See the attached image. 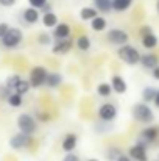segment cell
<instances>
[{
  "label": "cell",
  "instance_id": "4fadbf2b",
  "mask_svg": "<svg viewBox=\"0 0 159 161\" xmlns=\"http://www.w3.org/2000/svg\"><path fill=\"white\" fill-rule=\"evenodd\" d=\"M109 85H111L112 91L117 92V94H125L126 89H128V85H126L125 78L120 77V75H114V77L111 78V83H109Z\"/></svg>",
  "mask_w": 159,
  "mask_h": 161
},
{
  "label": "cell",
  "instance_id": "d590c367",
  "mask_svg": "<svg viewBox=\"0 0 159 161\" xmlns=\"http://www.w3.org/2000/svg\"><path fill=\"white\" fill-rule=\"evenodd\" d=\"M62 161H81V160H80V157H78L77 153L70 152V153H66V157H64Z\"/></svg>",
  "mask_w": 159,
  "mask_h": 161
},
{
  "label": "cell",
  "instance_id": "ba28073f",
  "mask_svg": "<svg viewBox=\"0 0 159 161\" xmlns=\"http://www.w3.org/2000/svg\"><path fill=\"white\" fill-rule=\"evenodd\" d=\"M97 114H98L100 120H103V122H112L117 117V107L114 103H102L98 107V109H97Z\"/></svg>",
  "mask_w": 159,
  "mask_h": 161
},
{
  "label": "cell",
  "instance_id": "b9f144b4",
  "mask_svg": "<svg viewBox=\"0 0 159 161\" xmlns=\"http://www.w3.org/2000/svg\"><path fill=\"white\" fill-rule=\"evenodd\" d=\"M153 102H155V105L159 108V89H158V92H156V96H155V99H153Z\"/></svg>",
  "mask_w": 159,
  "mask_h": 161
},
{
  "label": "cell",
  "instance_id": "f35d334b",
  "mask_svg": "<svg viewBox=\"0 0 159 161\" xmlns=\"http://www.w3.org/2000/svg\"><path fill=\"white\" fill-rule=\"evenodd\" d=\"M151 70H153V72H151V75H153V78H155V80H159V64H158V66H156V67H153Z\"/></svg>",
  "mask_w": 159,
  "mask_h": 161
},
{
  "label": "cell",
  "instance_id": "8992f818",
  "mask_svg": "<svg viewBox=\"0 0 159 161\" xmlns=\"http://www.w3.org/2000/svg\"><path fill=\"white\" fill-rule=\"evenodd\" d=\"M31 136L30 135H25V133H16L14 136H11V139H9V147L13 149V150H24V149H27V147H30V144H31Z\"/></svg>",
  "mask_w": 159,
  "mask_h": 161
},
{
  "label": "cell",
  "instance_id": "30bf717a",
  "mask_svg": "<svg viewBox=\"0 0 159 161\" xmlns=\"http://www.w3.org/2000/svg\"><path fill=\"white\" fill-rule=\"evenodd\" d=\"M128 157H130L131 160H136V161H148L147 146H144V144H140V142H136L134 146L130 147Z\"/></svg>",
  "mask_w": 159,
  "mask_h": 161
},
{
  "label": "cell",
  "instance_id": "e575fe53",
  "mask_svg": "<svg viewBox=\"0 0 159 161\" xmlns=\"http://www.w3.org/2000/svg\"><path fill=\"white\" fill-rule=\"evenodd\" d=\"M150 33H153V30H151V27H148V25H144V27H140V30H139L140 38H142V36H147V35H150Z\"/></svg>",
  "mask_w": 159,
  "mask_h": 161
},
{
  "label": "cell",
  "instance_id": "9c48e42d",
  "mask_svg": "<svg viewBox=\"0 0 159 161\" xmlns=\"http://www.w3.org/2000/svg\"><path fill=\"white\" fill-rule=\"evenodd\" d=\"M106 38H108V41H109L111 44H114V46H123V44H126L128 39H130L128 33H126L125 30H120V28H112V30H109L108 35H106Z\"/></svg>",
  "mask_w": 159,
  "mask_h": 161
},
{
  "label": "cell",
  "instance_id": "8d00e7d4",
  "mask_svg": "<svg viewBox=\"0 0 159 161\" xmlns=\"http://www.w3.org/2000/svg\"><path fill=\"white\" fill-rule=\"evenodd\" d=\"M17 0H0V5L5 6V8H9V6H14Z\"/></svg>",
  "mask_w": 159,
  "mask_h": 161
},
{
  "label": "cell",
  "instance_id": "e0dca14e",
  "mask_svg": "<svg viewBox=\"0 0 159 161\" xmlns=\"http://www.w3.org/2000/svg\"><path fill=\"white\" fill-rule=\"evenodd\" d=\"M145 69H153L159 64V58L155 53H147V55H140V61H139Z\"/></svg>",
  "mask_w": 159,
  "mask_h": 161
},
{
  "label": "cell",
  "instance_id": "7bdbcfd3",
  "mask_svg": "<svg viewBox=\"0 0 159 161\" xmlns=\"http://www.w3.org/2000/svg\"><path fill=\"white\" fill-rule=\"evenodd\" d=\"M86 161H100V160H97V158H89V160H86Z\"/></svg>",
  "mask_w": 159,
  "mask_h": 161
},
{
  "label": "cell",
  "instance_id": "277c9868",
  "mask_svg": "<svg viewBox=\"0 0 159 161\" xmlns=\"http://www.w3.org/2000/svg\"><path fill=\"white\" fill-rule=\"evenodd\" d=\"M17 128H19L20 133H25V135L33 136V135L36 133V130H38V120H36L31 114L22 113V114H19V117H17Z\"/></svg>",
  "mask_w": 159,
  "mask_h": 161
},
{
  "label": "cell",
  "instance_id": "4316f807",
  "mask_svg": "<svg viewBox=\"0 0 159 161\" xmlns=\"http://www.w3.org/2000/svg\"><path fill=\"white\" fill-rule=\"evenodd\" d=\"M131 3L133 0H112V9L122 13V11H126L131 6Z\"/></svg>",
  "mask_w": 159,
  "mask_h": 161
},
{
  "label": "cell",
  "instance_id": "5bb4252c",
  "mask_svg": "<svg viewBox=\"0 0 159 161\" xmlns=\"http://www.w3.org/2000/svg\"><path fill=\"white\" fill-rule=\"evenodd\" d=\"M53 38L58 41V39H66V38H70V27L67 24H56V27H53Z\"/></svg>",
  "mask_w": 159,
  "mask_h": 161
},
{
  "label": "cell",
  "instance_id": "6da1fadb",
  "mask_svg": "<svg viewBox=\"0 0 159 161\" xmlns=\"http://www.w3.org/2000/svg\"><path fill=\"white\" fill-rule=\"evenodd\" d=\"M0 41H2V46L5 49H17L24 41V33L17 27H9L8 31L0 38Z\"/></svg>",
  "mask_w": 159,
  "mask_h": 161
},
{
  "label": "cell",
  "instance_id": "cb8c5ba5",
  "mask_svg": "<svg viewBox=\"0 0 159 161\" xmlns=\"http://www.w3.org/2000/svg\"><path fill=\"white\" fill-rule=\"evenodd\" d=\"M120 155H122V149H120V147H115V146L108 147L105 152V158L108 161H115Z\"/></svg>",
  "mask_w": 159,
  "mask_h": 161
},
{
  "label": "cell",
  "instance_id": "603a6c76",
  "mask_svg": "<svg viewBox=\"0 0 159 161\" xmlns=\"http://www.w3.org/2000/svg\"><path fill=\"white\" fill-rule=\"evenodd\" d=\"M94 6L97 11L109 13L112 9V0H94Z\"/></svg>",
  "mask_w": 159,
  "mask_h": 161
},
{
  "label": "cell",
  "instance_id": "f1b7e54d",
  "mask_svg": "<svg viewBox=\"0 0 159 161\" xmlns=\"http://www.w3.org/2000/svg\"><path fill=\"white\" fill-rule=\"evenodd\" d=\"M111 92H112V88H111L109 83H100V85L97 86V94H98L100 97H109Z\"/></svg>",
  "mask_w": 159,
  "mask_h": 161
},
{
  "label": "cell",
  "instance_id": "5b68a950",
  "mask_svg": "<svg viewBox=\"0 0 159 161\" xmlns=\"http://www.w3.org/2000/svg\"><path fill=\"white\" fill-rule=\"evenodd\" d=\"M47 74H49L47 67H44V66H34V67L30 70V77H28V83H30V86L34 88V89L44 86V85H45Z\"/></svg>",
  "mask_w": 159,
  "mask_h": 161
},
{
  "label": "cell",
  "instance_id": "8fae6325",
  "mask_svg": "<svg viewBox=\"0 0 159 161\" xmlns=\"http://www.w3.org/2000/svg\"><path fill=\"white\" fill-rule=\"evenodd\" d=\"M73 47V41L70 38H66V39H58L55 42V46L52 47V52L55 55H66L69 53Z\"/></svg>",
  "mask_w": 159,
  "mask_h": 161
},
{
  "label": "cell",
  "instance_id": "83f0119b",
  "mask_svg": "<svg viewBox=\"0 0 159 161\" xmlns=\"http://www.w3.org/2000/svg\"><path fill=\"white\" fill-rule=\"evenodd\" d=\"M6 102H8V105L13 108H19L22 105V102H24V97L20 96V94H16V92H11L9 94V97L6 99Z\"/></svg>",
  "mask_w": 159,
  "mask_h": 161
},
{
  "label": "cell",
  "instance_id": "74e56055",
  "mask_svg": "<svg viewBox=\"0 0 159 161\" xmlns=\"http://www.w3.org/2000/svg\"><path fill=\"white\" fill-rule=\"evenodd\" d=\"M8 28H9V25H8V24H5V22H2V24H0V38L8 31Z\"/></svg>",
  "mask_w": 159,
  "mask_h": 161
},
{
  "label": "cell",
  "instance_id": "d6a6232c",
  "mask_svg": "<svg viewBox=\"0 0 159 161\" xmlns=\"http://www.w3.org/2000/svg\"><path fill=\"white\" fill-rule=\"evenodd\" d=\"M11 94V89L6 85H0V100H6Z\"/></svg>",
  "mask_w": 159,
  "mask_h": 161
},
{
  "label": "cell",
  "instance_id": "44dd1931",
  "mask_svg": "<svg viewBox=\"0 0 159 161\" xmlns=\"http://www.w3.org/2000/svg\"><path fill=\"white\" fill-rule=\"evenodd\" d=\"M30 89H31V86H30L28 80H24V78H20V80L17 81V85L14 86L13 92H16V94H20V96H25V94H27Z\"/></svg>",
  "mask_w": 159,
  "mask_h": 161
},
{
  "label": "cell",
  "instance_id": "d4e9b609",
  "mask_svg": "<svg viewBox=\"0 0 159 161\" xmlns=\"http://www.w3.org/2000/svg\"><path fill=\"white\" fill-rule=\"evenodd\" d=\"M95 16H98V11L95 8H91V6H84L81 11H80V17L83 20H92Z\"/></svg>",
  "mask_w": 159,
  "mask_h": 161
},
{
  "label": "cell",
  "instance_id": "2e32d148",
  "mask_svg": "<svg viewBox=\"0 0 159 161\" xmlns=\"http://www.w3.org/2000/svg\"><path fill=\"white\" fill-rule=\"evenodd\" d=\"M61 83H62V75L61 74H58V72H49L44 86H47L50 89H56L58 86H61Z\"/></svg>",
  "mask_w": 159,
  "mask_h": 161
},
{
  "label": "cell",
  "instance_id": "4dcf8cb0",
  "mask_svg": "<svg viewBox=\"0 0 159 161\" xmlns=\"http://www.w3.org/2000/svg\"><path fill=\"white\" fill-rule=\"evenodd\" d=\"M20 78H22V77H20V75H16V74H14V75H9V77L6 78V81H5V85H6V86H8V88L11 89V92H13V89H14V86L17 85V81H19Z\"/></svg>",
  "mask_w": 159,
  "mask_h": 161
},
{
  "label": "cell",
  "instance_id": "836d02e7",
  "mask_svg": "<svg viewBox=\"0 0 159 161\" xmlns=\"http://www.w3.org/2000/svg\"><path fill=\"white\" fill-rule=\"evenodd\" d=\"M28 3H30V6H33L36 9H41L47 3V0H28Z\"/></svg>",
  "mask_w": 159,
  "mask_h": 161
},
{
  "label": "cell",
  "instance_id": "60d3db41",
  "mask_svg": "<svg viewBox=\"0 0 159 161\" xmlns=\"http://www.w3.org/2000/svg\"><path fill=\"white\" fill-rule=\"evenodd\" d=\"M115 161H131V158L122 153V155H120V157H119V158H117V160H115Z\"/></svg>",
  "mask_w": 159,
  "mask_h": 161
},
{
  "label": "cell",
  "instance_id": "7a4b0ae2",
  "mask_svg": "<svg viewBox=\"0 0 159 161\" xmlns=\"http://www.w3.org/2000/svg\"><path fill=\"white\" fill-rule=\"evenodd\" d=\"M131 114L134 117V120L140 122V124H151L155 120V113L153 109L148 107L145 102H140V103H136L133 109H131Z\"/></svg>",
  "mask_w": 159,
  "mask_h": 161
},
{
  "label": "cell",
  "instance_id": "7402d4cb",
  "mask_svg": "<svg viewBox=\"0 0 159 161\" xmlns=\"http://www.w3.org/2000/svg\"><path fill=\"white\" fill-rule=\"evenodd\" d=\"M42 24H44V27H47V28L56 27V24H58V16H56L55 13H52V11L44 13V16H42Z\"/></svg>",
  "mask_w": 159,
  "mask_h": 161
},
{
  "label": "cell",
  "instance_id": "1f68e13d",
  "mask_svg": "<svg viewBox=\"0 0 159 161\" xmlns=\"http://www.w3.org/2000/svg\"><path fill=\"white\" fill-rule=\"evenodd\" d=\"M34 119H36L38 122H49L52 117H50V114H49V113H45V111H38Z\"/></svg>",
  "mask_w": 159,
  "mask_h": 161
},
{
  "label": "cell",
  "instance_id": "f546056e",
  "mask_svg": "<svg viewBox=\"0 0 159 161\" xmlns=\"http://www.w3.org/2000/svg\"><path fill=\"white\" fill-rule=\"evenodd\" d=\"M38 42H39L41 46H44V47H49V46L52 44V36H50L49 33H39Z\"/></svg>",
  "mask_w": 159,
  "mask_h": 161
},
{
  "label": "cell",
  "instance_id": "ffe728a7",
  "mask_svg": "<svg viewBox=\"0 0 159 161\" xmlns=\"http://www.w3.org/2000/svg\"><path fill=\"white\" fill-rule=\"evenodd\" d=\"M142 46L147 49V50H153L156 46H158V38L155 36V33H150L147 36H142Z\"/></svg>",
  "mask_w": 159,
  "mask_h": 161
},
{
  "label": "cell",
  "instance_id": "d6986e66",
  "mask_svg": "<svg viewBox=\"0 0 159 161\" xmlns=\"http://www.w3.org/2000/svg\"><path fill=\"white\" fill-rule=\"evenodd\" d=\"M75 44H77L78 50H81V52H87V50L92 47V41H91V38L86 36V35H81V36L77 39Z\"/></svg>",
  "mask_w": 159,
  "mask_h": 161
},
{
  "label": "cell",
  "instance_id": "52a82bcc",
  "mask_svg": "<svg viewBox=\"0 0 159 161\" xmlns=\"http://www.w3.org/2000/svg\"><path fill=\"white\" fill-rule=\"evenodd\" d=\"M158 138H159V127L148 125L147 128H144V130L139 133L137 142H140V144H144V146H148V144L155 142Z\"/></svg>",
  "mask_w": 159,
  "mask_h": 161
},
{
  "label": "cell",
  "instance_id": "f6af8a7d",
  "mask_svg": "<svg viewBox=\"0 0 159 161\" xmlns=\"http://www.w3.org/2000/svg\"><path fill=\"white\" fill-rule=\"evenodd\" d=\"M158 161H159V160H158Z\"/></svg>",
  "mask_w": 159,
  "mask_h": 161
},
{
  "label": "cell",
  "instance_id": "9a60e30c",
  "mask_svg": "<svg viewBox=\"0 0 159 161\" xmlns=\"http://www.w3.org/2000/svg\"><path fill=\"white\" fill-rule=\"evenodd\" d=\"M22 16H24V20H25L27 24H30V25L39 22V9H36V8H33V6L25 8L24 13H22Z\"/></svg>",
  "mask_w": 159,
  "mask_h": 161
},
{
  "label": "cell",
  "instance_id": "ac0fdd59",
  "mask_svg": "<svg viewBox=\"0 0 159 161\" xmlns=\"http://www.w3.org/2000/svg\"><path fill=\"white\" fill-rule=\"evenodd\" d=\"M106 27H108V22H106L105 17H102V16H95L91 20V28L94 31H105Z\"/></svg>",
  "mask_w": 159,
  "mask_h": 161
},
{
  "label": "cell",
  "instance_id": "ab89813d",
  "mask_svg": "<svg viewBox=\"0 0 159 161\" xmlns=\"http://www.w3.org/2000/svg\"><path fill=\"white\" fill-rule=\"evenodd\" d=\"M41 9H42L44 13H49V11H52V5H50V3H45V5H44Z\"/></svg>",
  "mask_w": 159,
  "mask_h": 161
},
{
  "label": "cell",
  "instance_id": "3957f363",
  "mask_svg": "<svg viewBox=\"0 0 159 161\" xmlns=\"http://www.w3.org/2000/svg\"><path fill=\"white\" fill-rule=\"evenodd\" d=\"M117 55H119V58H120L125 64H128V66H136V64H139V61H140L139 50H137L136 47L130 46V44L120 46L119 50H117Z\"/></svg>",
  "mask_w": 159,
  "mask_h": 161
},
{
  "label": "cell",
  "instance_id": "484cf974",
  "mask_svg": "<svg viewBox=\"0 0 159 161\" xmlns=\"http://www.w3.org/2000/svg\"><path fill=\"white\" fill-rule=\"evenodd\" d=\"M156 92H158V89H156V88H153V86H147V88H144V89H142V100H144L145 103L153 102V99H155Z\"/></svg>",
  "mask_w": 159,
  "mask_h": 161
},
{
  "label": "cell",
  "instance_id": "7c38bea8",
  "mask_svg": "<svg viewBox=\"0 0 159 161\" xmlns=\"http://www.w3.org/2000/svg\"><path fill=\"white\" fill-rule=\"evenodd\" d=\"M77 144H78V136H77L75 133H67V135L64 136L62 142H61V149H62L66 153H70V152L75 150Z\"/></svg>",
  "mask_w": 159,
  "mask_h": 161
},
{
  "label": "cell",
  "instance_id": "ee69618b",
  "mask_svg": "<svg viewBox=\"0 0 159 161\" xmlns=\"http://www.w3.org/2000/svg\"><path fill=\"white\" fill-rule=\"evenodd\" d=\"M156 8H158V13H159V0H158V3H156Z\"/></svg>",
  "mask_w": 159,
  "mask_h": 161
}]
</instances>
